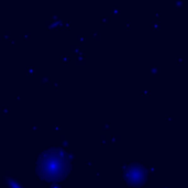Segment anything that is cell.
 <instances>
[{"mask_svg": "<svg viewBox=\"0 0 188 188\" xmlns=\"http://www.w3.org/2000/svg\"><path fill=\"white\" fill-rule=\"evenodd\" d=\"M143 169H139L136 167L130 168V173H129V181L132 183L133 185H138L143 181Z\"/></svg>", "mask_w": 188, "mask_h": 188, "instance_id": "1", "label": "cell"}]
</instances>
